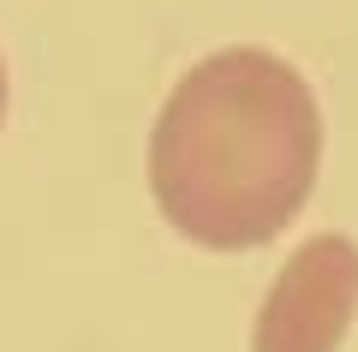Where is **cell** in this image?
Segmentation results:
<instances>
[{"mask_svg": "<svg viewBox=\"0 0 358 352\" xmlns=\"http://www.w3.org/2000/svg\"><path fill=\"white\" fill-rule=\"evenodd\" d=\"M317 167V96L268 48H221L197 60L150 132L155 209L203 251L268 245L305 209Z\"/></svg>", "mask_w": 358, "mask_h": 352, "instance_id": "1", "label": "cell"}, {"mask_svg": "<svg viewBox=\"0 0 358 352\" xmlns=\"http://www.w3.org/2000/svg\"><path fill=\"white\" fill-rule=\"evenodd\" d=\"M358 311V245L346 233L305 239L257 311L251 352H334Z\"/></svg>", "mask_w": 358, "mask_h": 352, "instance_id": "2", "label": "cell"}, {"mask_svg": "<svg viewBox=\"0 0 358 352\" xmlns=\"http://www.w3.org/2000/svg\"><path fill=\"white\" fill-rule=\"evenodd\" d=\"M0 120H6V66H0Z\"/></svg>", "mask_w": 358, "mask_h": 352, "instance_id": "3", "label": "cell"}]
</instances>
